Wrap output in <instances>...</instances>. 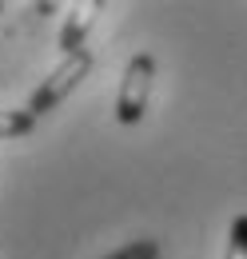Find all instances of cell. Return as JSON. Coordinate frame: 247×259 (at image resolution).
Returning <instances> with one entry per match:
<instances>
[{"label":"cell","mask_w":247,"mask_h":259,"mask_svg":"<svg viewBox=\"0 0 247 259\" xmlns=\"http://www.w3.org/2000/svg\"><path fill=\"white\" fill-rule=\"evenodd\" d=\"M88 72H92V52H88V48H84V52L64 56L60 64L44 76V84H40V88L28 96V112L36 116V120H40V116H48L56 104H64V100L80 88V80H84Z\"/></svg>","instance_id":"6da1fadb"},{"label":"cell","mask_w":247,"mask_h":259,"mask_svg":"<svg viewBox=\"0 0 247 259\" xmlns=\"http://www.w3.org/2000/svg\"><path fill=\"white\" fill-rule=\"evenodd\" d=\"M159 255H163V247L155 239H136V243H124L120 251H112L104 259H159Z\"/></svg>","instance_id":"8992f818"},{"label":"cell","mask_w":247,"mask_h":259,"mask_svg":"<svg viewBox=\"0 0 247 259\" xmlns=\"http://www.w3.org/2000/svg\"><path fill=\"white\" fill-rule=\"evenodd\" d=\"M152 76H155V60L148 52H136L128 68H124V84L116 96V116L120 124H140L148 112V96H152Z\"/></svg>","instance_id":"7a4b0ae2"},{"label":"cell","mask_w":247,"mask_h":259,"mask_svg":"<svg viewBox=\"0 0 247 259\" xmlns=\"http://www.w3.org/2000/svg\"><path fill=\"white\" fill-rule=\"evenodd\" d=\"M100 12H104V4H100V0H88V4L72 8V16L64 20V28H60V52H64V56L84 52V36H88V28L96 24V16H100Z\"/></svg>","instance_id":"3957f363"},{"label":"cell","mask_w":247,"mask_h":259,"mask_svg":"<svg viewBox=\"0 0 247 259\" xmlns=\"http://www.w3.org/2000/svg\"><path fill=\"white\" fill-rule=\"evenodd\" d=\"M223 259H247V211L235 215L231 227H227V251Z\"/></svg>","instance_id":"5b68a950"},{"label":"cell","mask_w":247,"mask_h":259,"mask_svg":"<svg viewBox=\"0 0 247 259\" xmlns=\"http://www.w3.org/2000/svg\"><path fill=\"white\" fill-rule=\"evenodd\" d=\"M36 116L28 108H0V140H16V136H32Z\"/></svg>","instance_id":"277c9868"},{"label":"cell","mask_w":247,"mask_h":259,"mask_svg":"<svg viewBox=\"0 0 247 259\" xmlns=\"http://www.w3.org/2000/svg\"><path fill=\"white\" fill-rule=\"evenodd\" d=\"M0 12H4V4H0Z\"/></svg>","instance_id":"52a82bcc"}]
</instances>
